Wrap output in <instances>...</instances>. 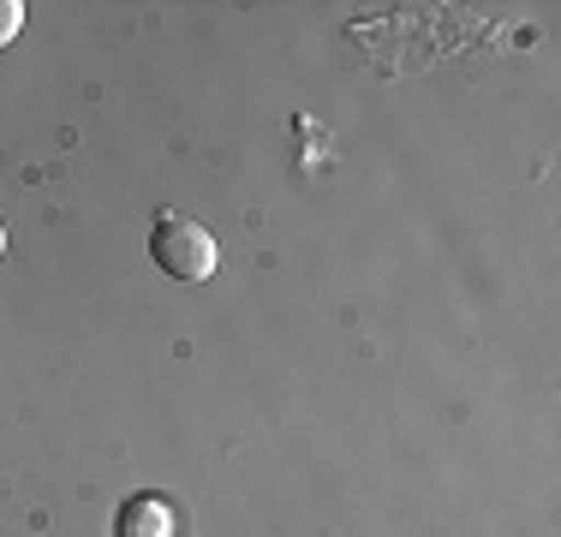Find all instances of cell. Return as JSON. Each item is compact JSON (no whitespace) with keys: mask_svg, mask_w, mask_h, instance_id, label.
<instances>
[{"mask_svg":"<svg viewBox=\"0 0 561 537\" xmlns=\"http://www.w3.org/2000/svg\"><path fill=\"white\" fill-rule=\"evenodd\" d=\"M114 537H173V514L162 495H126L114 519Z\"/></svg>","mask_w":561,"mask_h":537,"instance_id":"7a4b0ae2","label":"cell"},{"mask_svg":"<svg viewBox=\"0 0 561 537\" xmlns=\"http://www.w3.org/2000/svg\"><path fill=\"white\" fill-rule=\"evenodd\" d=\"M0 251H7V227H0Z\"/></svg>","mask_w":561,"mask_h":537,"instance_id":"277c9868","label":"cell"},{"mask_svg":"<svg viewBox=\"0 0 561 537\" xmlns=\"http://www.w3.org/2000/svg\"><path fill=\"white\" fill-rule=\"evenodd\" d=\"M24 31V0H0V48Z\"/></svg>","mask_w":561,"mask_h":537,"instance_id":"3957f363","label":"cell"},{"mask_svg":"<svg viewBox=\"0 0 561 537\" xmlns=\"http://www.w3.org/2000/svg\"><path fill=\"white\" fill-rule=\"evenodd\" d=\"M150 258L162 275L173 281H209L216 275V263H221V251H216V239H209V227L204 221H192V215H162V221L150 227Z\"/></svg>","mask_w":561,"mask_h":537,"instance_id":"6da1fadb","label":"cell"}]
</instances>
